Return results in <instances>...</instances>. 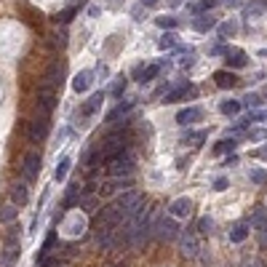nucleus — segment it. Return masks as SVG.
Instances as JSON below:
<instances>
[{
    "label": "nucleus",
    "mask_w": 267,
    "mask_h": 267,
    "mask_svg": "<svg viewBox=\"0 0 267 267\" xmlns=\"http://www.w3.org/2000/svg\"><path fill=\"white\" fill-rule=\"evenodd\" d=\"M115 206L120 208V214H123V222L131 216H137L142 211V206H145V195L137 193V190H128V193H123L118 200H115Z\"/></svg>",
    "instance_id": "1"
},
{
    "label": "nucleus",
    "mask_w": 267,
    "mask_h": 267,
    "mask_svg": "<svg viewBox=\"0 0 267 267\" xmlns=\"http://www.w3.org/2000/svg\"><path fill=\"white\" fill-rule=\"evenodd\" d=\"M49 115H51V112H46V110L37 107L35 118H32V123H30V128H27V137H30V142H43V137L49 134Z\"/></svg>",
    "instance_id": "2"
},
{
    "label": "nucleus",
    "mask_w": 267,
    "mask_h": 267,
    "mask_svg": "<svg viewBox=\"0 0 267 267\" xmlns=\"http://www.w3.org/2000/svg\"><path fill=\"white\" fill-rule=\"evenodd\" d=\"M107 171L112 176H131L134 174V158L128 152H120V155L107 160Z\"/></svg>",
    "instance_id": "3"
},
{
    "label": "nucleus",
    "mask_w": 267,
    "mask_h": 267,
    "mask_svg": "<svg viewBox=\"0 0 267 267\" xmlns=\"http://www.w3.org/2000/svg\"><path fill=\"white\" fill-rule=\"evenodd\" d=\"M22 174L27 182H32V179H37V174H40V152L32 150L24 155V166H22Z\"/></svg>",
    "instance_id": "4"
},
{
    "label": "nucleus",
    "mask_w": 267,
    "mask_h": 267,
    "mask_svg": "<svg viewBox=\"0 0 267 267\" xmlns=\"http://www.w3.org/2000/svg\"><path fill=\"white\" fill-rule=\"evenodd\" d=\"M115 227H118V225H104V222H99V227H97V243L102 246V249L115 246V238H118Z\"/></svg>",
    "instance_id": "5"
},
{
    "label": "nucleus",
    "mask_w": 267,
    "mask_h": 267,
    "mask_svg": "<svg viewBox=\"0 0 267 267\" xmlns=\"http://www.w3.org/2000/svg\"><path fill=\"white\" fill-rule=\"evenodd\" d=\"M37 107L46 110V112H51L56 107V88H54V85L43 83L40 88H37Z\"/></svg>",
    "instance_id": "6"
},
{
    "label": "nucleus",
    "mask_w": 267,
    "mask_h": 267,
    "mask_svg": "<svg viewBox=\"0 0 267 267\" xmlns=\"http://www.w3.org/2000/svg\"><path fill=\"white\" fill-rule=\"evenodd\" d=\"M155 233H158V238H163V241H174V238L179 235V227H176L174 219L160 216L158 222H155Z\"/></svg>",
    "instance_id": "7"
},
{
    "label": "nucleus",
    "mask_w": 267,
    "mask_h": 267,
    "mask_svg": "<svg viewBox=\"0 0 267 267\" xmlns=\"http://www.w3.org/2000/svg\"><path fill=\"white\" fill-rule=\"evenodd\" d=\"M179 246H182V254L187 256V259H195L198 251H200V243H198V235L195 233H182V238H179Z\"/></svg>",
    "instance_id": "8"
},
{
    "label": "nucleus",
    "mask_w": 267,
    "mask_h": 267,
    "mask_svg": "<svg viewBox=\"0 0 267 267\" xmlns=\"http://www.w3.org/2000/svg\"><path fill=\"white\" fill-rule=\"evenodd\" d=\"M168 214H171V216H176V219L190 216V214H193V200H190V198H176L174 203L168 206Z\"/></svg>",
    "instance_id": "9"
},
{
    "label": "nucleus",
    "mask_w": 267,
    "mask_h": 267,
    "mask_svg": "<svg viewBox=\"0 0 267 267\" xmlns=\"http://www.w3.org/2000/svg\"><path fill=\"white\" fill-rule=\"evenodd\" d=\"M91 85H94V72L91 70H83V72H78L72 78V91L75 94H85Z\"/></svg>",
    "instance_id": "10"
},
{
    "label": "nucleus",
    "mask_w": 267,
    "mask_h": 267,
    "mask_svg": "<svg viewBox=\"0 0 267 267\" xmlns=\"http://www.w3.org/2000/svg\"><path fill=\"white\" fill-rule=\"evenodd\" d=\"M200 118H203V110L200 107H185L176 112V123L179 126H190V123H198Z\"/></svg>",
    "instance_id": "11"
},
{
    "label": "nucleus",
    "mask_w": 267,
    "mask_h": 267,
    "mask_svg": "<svg viewBox=\"0 0 267 267\" xmlns=\"http://www.w3.org/2000/svg\"><path fill=\"white\" fill-rule=\"evenodd\" d=\"M225 62H227V67H233V70H241V67L249 64V56H246L241 49H227Z\"/></svg>",
    "instance_id": "12"
},
{
    "label": "nucleus",
    "mask_w": 267,
    "mask_h": 267,
    "mask_svg": "<svg viewBox=\"0 0 267 267\" xmlns=\"http://www.w3.org/2000/svg\"><path fill=\"white\" fill-rule=\"evenodd\" d=\"M16 259H19V243L8 241L6 249H3V254H0V267H11Z\"/></svg>",
    "instance_id": "13"
},
{
    "label": "nucleus",
    "mask_w": 267,
    "mask_h": 267,
    "mask_svg": "<svg viewBox=\"0 0 267 267\" xmlns=\"http://www.w3.org/2000/svg\"><path fill=\"white\" fill-rule=\"evenodd\" d=\"M214 27H216V16H211V14H198L193 19V30H198V32H208Z\"/></svg>",
    "instance_id": "14"
},
{
    "label": "nucleus",
    "mask_w": 267,
    "mask_h": 267,
    "mask_svg": "<svg viewBox=\"0 0 267 267\" xmlns=\"http://www.w3.org/2000/svg\"><path fill=\"white\" fill-rule=\"evenodd\" d=\"M214 83L219 85V88H235L238 78H235L230 70H216V72H214Z\"/></svg>",
    "instance_id": "15"
},
{
    "label": "nucleus",
    "mask_w": 267,
    "mask_h": 267,
    "mask_svg": "<svg viewBox=\"0 0 267 267\" xmlns=\"http://www.w3.org/2000/svg\"><path fill=\"white\" fill-rule=\"evenodd\" d=\"M249 238V222H235L230 227V241L233 243H243Z\"/></svg>",
    "instance_id": "16"
},
{
    "label": "nucleus",
    "mask_w": 267,
    "mask_h": 267,
    "mask_svg": "<svg viewBox=\"0 0 267 267\" xmlns=\"http://www.w3.org/2000/svg\"><path fill=\"white\" fill-rule=\"evenodd\" d=\"M62 75H64V64L62 62H54L49 75H46V85H54V88H56V85L62 83Z\"/></svg>",
    "instance_id": "17"
},
{
    "label": "nucleus",
    "mask_w": 267,
    "mask_h": 267,
    "mask_svg": "<svg viewBox=\"0 0 267 267\" xmlns=\"http://www.w3.org/2000/svg\"><path fill=\"white\" fill-rule=\"evenodd\" d=\"M102 104H104V94H94V97H91L88 102H85V104H83L80 115H83V118H88V115H94V112H97V110L102 107Z\"/></svg>",
    "instance_id": "18"
},
{
    "label": "nucleus",
    "mask_w": 267,
    "mask_h": 267,
    "mask_svg": "<svg viewBox=\"0 0 267 267\" xmlns=\"http://www.w3.org/2000/svg\"><path fill=\"white\" fill-rule=\"evenodd\" d=\"M27 198H30V195H27V185H24V182H19V185L11 187V200H14V206H19V208L27 206Z\"/></svg>",
    "instance_id": "19"
},
{
    "label": "nucleus",
    "mask_w": 267,
    "mask_h": 267,
    "mask_svg": "<svg viewBox=\"0 0 267 267\" xmlns=\"http://www.w3.org/2000/svg\"><path fill=\"white\" fill-rule=\"evenodd\" d=\"M251 227H254V230H264V227H267V208H264V206H256V208H254Z\"/></svg>",
    "instance_id": "20"
},
{
    "label": "nucleus",
    "mask_w": 267,
    "mask_h": 267,
    "mask_svg": "<svg viewBox=\"0 0 267 267\" xmlns=\"http://www.w3.org/2000/svg\"><path fill=\"white\" fill-rule=\"evenodd\" d=\"M187 94H195L193 85H179V88H174V91H168V94H166V104H168V102H179V99H185Z\"/></svg>",
    "instance_id": "21"
},
{
    "label": "nucleus",
    "mask_w": 267,
    "mask_h": 267,
    "mask_svg": "<svg viewBox=\"0 0 267 267\" xmlns=\"http://www.w3.org/2000/svg\"><path fill=\"white\" fill-rule=\"evenodd\" d=\"M241 107H243V104L235 102V99H225L222 104H219V110H222L225 115H238V112H241Z\"/></svg>",
    "instance_id": "22"
},
{
    "label": "nucleus",
    "mask_w": 267,
    "mask_h": 267,
    "mask_svg": "<svg viewBox=\"0 0 267 267\" xmlns=\"http://www.w3.org/2000/svg\"><path fill=\"white\" fill-rule=\"evenodd\" d=\"M16 214H19V206H3V208H0V222L11 225L14 219H16Z\"/></svg>",
    "instance_id": "23"
},
{
    "label": "nucleus",
    "mask_w": 267,
    "mask_h": 267,
    "mask_svg": "<svg viewBox=\"0 0 267 267\" xmlns=\"http://www.w3.org/2000/svg\"><path fill=\"white\" fill-rule=\"evenodd\" d=\"M214 3H216V0H193L187 8H190L193 14H203V11H208V8H211Z\"/></svg>",
    "instance_id": "24"
},
{
    "label": "nucleus",
    "mask_w": 267,
    "mask_h": 267,
    "mask_svg": "<svg viewBox=\"0 0 267 267\" xmlns=\"http://www.w3.org/2000/svg\"><path fill=\"white\" fill-rule=\"evenodd\" d=\"M131 110H134V102H126V104H118V107H115V110H112V112H110V115H107V120L112 123V120H118L120 115H126V112H131Z\"/></svg>",
    "instance_id": "25"
},
{
    "label": "nucleus",
    "mask_w": 267,
    "mask_h": 267,
    "mask_svg": "<svg viewBox=\"0 0 267 267\" xmlns=\"http://www.w3.org/2000/svg\"><path fill=\"white\" fill-rule=\"evenodd\" d=\"M67 171H70V158H62L59 166H56V171H54V179H56V182H62V179L67 176Z\"/></svg>",
    "instance_id": "26"
},
{
    "label": "nucleus",
    "mask_w": 267,
    "mask_h": 267,
    "mask_svg": "<svg viewBox=\"0 0 267 267\" xmlns=\"http://www.w3.org/2000/svg\"><path fill=\"white\" fill-rule=\"evenodd\" d=\"M56 243V230H51L49 233V238H46V243H43V249H40V254H37V259H46L49 256V251H51V246Z\"/></svg>",
    "instance_id": "27"
},
{
    "label": "nucleus",
    "mask_w": 267,
    "mask_h": 267,
    "mask_svg": "<svg viewBox=\"0 0 267 267\" xmlns=\"http://www.w3.org/2000/svg\"><path fill=\"white\" fill-rule=\"evenodd\" d=\"M235 30H238V24L233 22V19H227V22H222V24H219V35H222V37H230V35H235Z\"/></svg>",
    "instance_id": "28"
},
{
    "label": "nucleus",
    "mask_w": 267,
    "mask_h": 267,
    "mask_svg": "<svg viewBox=\"0 0 267 267\" xmlns=\"http://www.w3.org/2000/svg\"><path fill=\"white\" fill-rule=\"evenodd\" d=\"M155 24L160 27V30H174L179 22H176L174 16H158V19H155Z\"/></svg>",
    "instance_id": "29"
},
{
    "label": "nucleus",
    "mask_w": 267,
    "mask_h": 267,
    "mask_svg": "<svg viewBox=\"0 0 267 267\" xmlns=\"http://www.w3.org/2000/svg\"><path fill=\"white\" fill-rule=\"evenodd\" d=\"M208 139V131H193V134H187V142H190V145H203V142Z\"/></svg>",
    "instance_id": "30"
},
{
    "label": "nucleus",
    "mask_w": 267,
    "mask_h": 267,
    "mask_svg": "<svg viewBox=\"0 0 267 267\" xmlns=\"http://www.w3.org/2000/svg\"><path fill=\"white\" fill-rule=\"evenodd\" d=\"M233 150H235V139H222V142L214 147L216 155H222V152H233Z\"/></svg>",
    "instance_id": "31"
},
{
    "label": "nucleus",
    "mask_w": 267,
    "mask_h": 267,
    "mask_svg": "<svg viewBox=\"0 0 267 267\" xmlns=\"http://www.w3.org/2000/svg\"><path fill=\"white\" fill-rule=\"evenodd\" d=\"M267 11V0H256V3H251L249 8H246V14L254 16V14H264Z\"/></svg>",
    "instance_id": "32"
},
{
    "label": "nucleus",
    "mask_w": 267,
    "mask_h": 267,
    "mask_svg": "<svg viewBox=\"0 0 267 267\" xmlns=\"http://www.w3.org/2000/svg\"><path fill=\"white\" fill-rule=\"evenodd\" d=\"M211 227H214V222H211L208 216H200V219H198V233H200V235H208V233H211Z\"/></svg>",
    "instance_id": "33"
},
{
    "label": "nucleus",
    "mask_w": 267,
    "mask_h": 267,
    "mask_svg": "<svg viewBox=\"0 0 267 267\" xmlns=\"http://www.w3.org/2000/svg\"><path fill=\"white\" fill-rule=\"evenodd\" d=\"M174 43H176V35H174V32H166V35L158 40V46H160V49H163V51H166V49H171V46H174Z\"/></svg>",
    "instance_id": "34"
},
{
    "label": "nucleus",
    "mask_w": 267,
    "mask_h": 267,
    "mask_svg": "<svg viewBox=\"0 0 267 267\" xmlns=\"http://www.w3.org/2000/svg\"><path fill=\"white\" fill-rule=\"evenodd\" d=\"M158 72H160V67H158V64H152V67H145V75H142V83H150V80L155 78Z\"/></svg>",
    "instance_id": "35"
},
{
    "label": "nucleus",
    "mask_w": 267,
    "mask_h": 267,
    "mask_svg": "<svg viewBox=\"0 0 267 267\" xmlns=\"http://www.w3.org/2000/svg\"><path fill=\"white\" fill-rule=\"evenodd\" d=\"M75 16V8H67V11H62L59 16H56V24H70Z\"/></svg>",
    "instance_id": "36"
},
{
    "label": "nucleus",
    "mask_w": 267,
    "mask_h": 267,
    "mask_svg": "<svg viewBox=\"0 0 267 267\" xmlns=\"http://www.w3.org/2000/svg\"><path fill=\"white\" fill-rule=\"evenodd\" d=\"M123 91H126V78L115 80V83H112V88H110V94H112V97H120Z\"/></svg>",
    "instance_id": "37"
},
{
    "label": "nucleus",
    "mask_w": 267,
    "mask_h": 267,
    "mask_svg": "<svg viewBox=\"0 0 267 267\" xmlns=\"http://www.w3.org/2000/svg\"><path fill=\"white\" fill-rule=\"evenodd\" d=\"M251 182H254V185H264V182H267V171H262V168L251 171Z\"/></svg>",
    "instance_id": "38"
},
{
    "label": "nucleus",
    "mask_w": 267,
    "mask_h": 267,
    "mask_svg": "<svg viewBox=\"0 0 267 267\" xmlns=\"http://www.w3.org/2000/svg\"><path fill=\"white\" fill-rule=\"evenodd\" d=\"M249 139H251V142H264V139H267V128H254V131H249Z\"/></svg>",
    "instance_id": "39"
},
{
    "label": "nucleus",
    "mask_w": 267,
    "mask_h": 267,
    "mask_svg": "<svg viewBox=\"0 0 267 267\" xmlns=\"http://www.w3.org/2000/svg\"><path fill=\"white\" fill-rule=\"evenodd\" d=\"M243 104H246V107H259V104H262V97H256V94H249V97L243 99Z\"/></svg>",
    "instance_id": "40"
},
{
    "label": "nucleus",
    "mask_w": 267,
    "mask_h": 267,
    "mask_svg": "<svg viewBox=\"0 0 267 267\" xmlns=\"http://www.w3.org/2000/svg\"><path fill=\"white\" fill-rule=\"evenodd\" d=\"M249 120H251V123H256V120H267V110H259V112H251V115H249Z\"/></svg>",
    "instance_id": "41"
},
{
    "label": "nucleus",
    "mask_w": 267,
    "mask_h": 267,
    "mask_svg": "<svg viewBox=\"0 0 267 267\" xmlns=\"http://www.w3.org/2000/svg\"><path fill=\"white\" fill-rule=\"evenodd\" d=\"M64 43H67L64 30H62V32H54V46H64Z\"/></svg>",
    "instance_id": "42"
},
{
    "label": "nucleus",
    "mask_w": 267,
    "mask_h": 267,
    "mask_svg": "<svg viewBox=\"0 0 267 267\" xmlns=\"http://www.w3.org/2000/svg\"><path fill=\"white\" fill-rule=\"evenodd\" d=\"M214 190H219V193H222V190H227V179H225V176H219L216 182H214Z\"/></svg>",
    "instance_id": "43"
},
{
    "label": "nucleus",
    "mask_w": 267,
    "mask_h": 267,
    "mask_svg": "<svg viewBox=\"0 0 267 267\" xmlns=\"http://www.w3.org/2000/svg\"><path fill=\"white\" fill-rule=\"evenodd\" d=\"M259 243H262V249H267V227L259 230Z\"/></svg>",
    "instance_id": "44"
},
{
    "label": "nucleus",
    "mask_w": 267,
    "mask_h": 267,
    "mask_svg": "<svg viewBox=\"0 0 267 267\" xmlns=\"http://www.w3.org/2000/svg\"><path fill=\"white\" fill-rule=\"evenodd\" d=\"M254 155H256V158H262V160H267V145H264V147H259V150L254 152Z\"/></svg>",
    "instance_id": "45"
},
{
    "label": "nucleus",
    "mask_w": 267,
    "mask_h": 267,
    "mask_svg": "<svg viewBox=\"0 0 267 267\" xmlns=\"http://www.w3.org/2000/svg\"><path fill=\"white\" fill-rule=\"evenodd\" d=\"M139 3H142V6H155L158 0H139Z\"/></svg>",
    "instance_id": "46"
},
{
    "label": "nucleus",
    "mask_w": 267,
    "mask_h": 267,
    "mask_svg": "<svg viewBox=\"0 0 267 267\" xmlns=\"http://www.w3.org/2000/svg\"><path fill=\"white\" fill-rule=\"evenodd\" d=\"M222 3H230V6H235V3H238V0H222Z\"/></svg>",
    "instance_id": "47"
},
{
    "label": "nucleus",
    "mask_w": 267,
    "mask_h": 267,
    "mask_svg": "<svg viewBox=\"0 0 267 267\" xmlns=\"http://www.w3.org/2000/svg\"><path fill=\"white\" fill-rule=\"evenodd\" d=\"M107 3H110V6H118V3H120V0H107Z\"/></svg>",
    "instance_id": "48"
},
{
    "label": "nucleus",
    "mask_w": 267,
    "mask_h": 267,
    "mask_svg": "<svg viewBox=\"0 0 267 267\" xmlns=\"http://www.w3.org/2000/svg\"><path fill=\"white\" fill-rule=\"evenodd\" d=\"M264 97H267V88H264Z\"/></svg>",
    "instance_id": "49"
}]
</instances>
